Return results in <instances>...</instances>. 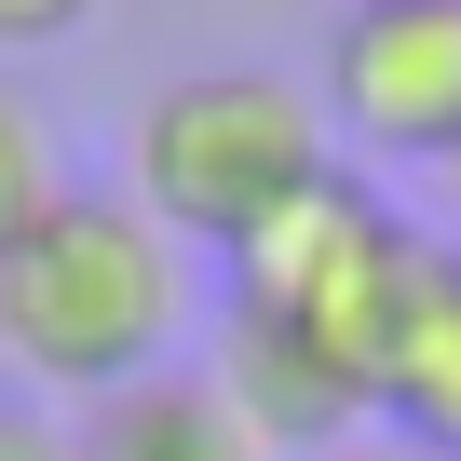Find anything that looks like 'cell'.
Returning a JSON list of instances; mask_svg holds the SVG:
<instances>
[{
  "instance_id": "1",
  "label": "cell",
  "mask_w": 461,
  "mask_h": 461,
  "mask_svg": "<svg viewBox=\"0 0 461 461\" xmlns=\"http://www.w3.org/2000/svg\"><path fill=\"white\" fill-rule=\"evenodd\" d=\"M203 326V285H190V245L136 203V190H68L14 258H0V366L28 393H136L190 353Z\"/></svg>"
},
{
  "instance_id": "2",
  "label": "cell",
  "mask_w": 461,
  "mask_h": 461,
  "mask_svg": "<svg viewBox=\"0 0 461 461\" xmlns=\"http://www.w3.org/2000/svg\"><path fill=\"white\" fill-rule=\"evenodd\" d=\"M326 176H339V136L285 68H176L136 109V149H122V190L176 245H217V258L285 230Z\"/></svg>"
},
{
  "instance_id": "3",
  "label": "cell",
  "mask_w": 461,
  "mask_h": 461,
  "mask_svg": "<svg viewBox=\"0 0 461 461\" xmlns=\"http://www.w3.org/2000/svg\"><path fill=\"white\" fill-rule=\"evenodd\" d=\"M326 136L366 163H434L461 149V0H353L326 41Z\"/></svg>"
},
{
  "instance_id": "4",
  "label": "cell",
  "mask_w": 461,
  "mask_h": 461,
  "mask_svg": "<svg viewBox=\"0 0 461 461\" xmlns=\"http://www.w3.org/2000/svg\"><path fill=\"white\" fill-rule=\"evenodd\" d=\"M68 434H82V461H285V447L245 420V393H230L217 366H163V380L82 407Z\"/></svg>"
},
{
  "instance_id": "5",
  "label": "cell",
  "mask_w": 461,
  "mask_h": 461,
  "mask_svg": "<svg viewBox=\"0 0 461 461\" xmlns=\"http://www.w3.org/2000/svg\"><path fill=\"white\" fill-rule=\"evenodd\" d=\"M380 434H407L420 461H461V245H420L393 353H380Z\"/></svg>"
},
{
  "instance_id": "6",
  "label": "cell",
  "mask_w": 461,
  "mask_h": 461,
  "mask_svg": "<svg viewBox=\"0 0 461 461\" xmlns=\"http://www.w3.org/2000/svg\"><path fill=\"white\" fill-rule=\"evenodd\" d=\"M68 203V163H55V122L14 95V82H0V258H14L28 245V230Z\"/></svg>"
},
{
  "instance_id": "7",
  "label": "cell",
  "mask_w": 461,
  "mask_h": 461,
  "mask_svg": "<svg viewBox=\"0 0 461 461\" xmlns=\"http://www.w3.org/2000/svg\"><path fill=\"white\" fill-rule=\"evenodd\" d=\"M109 14V0H0V55H55V41H82Z\"/></svg>"
},
{
  "instance_id": "8",
  "label": "cell",
  "mask_w": 461,
  "mask_h": 461,
  "mask_svg": "<svg viewBox=\"0 0 461 461\" xmlns=\"http://www.w3.org/2000/svg\"><path fill=\"white\" fill-rule=\"evenodd\" d=\"M0 461H82V434L41 420V407H0Z\"/></svg>"
},
{
  "instance_id": "9",
  "label": "cell",
  "mask_w": 461,
  "mask_h": 461,
  "mask_svg": "<svg viewBox=\"0 0 461 461\" xmlns=\"http://www.w3.org/2000/svg\"><path fill=\"white\" fill-rule=\"evenodd\" d=\"M312 461H420V447H407V434H380V420H366V434H339V447H312Z\"/></svg>"
},
{
  "instance_id": "10",
  "label": "cell",
  "mask_w": 461,
  "mask_h": 461,
  "mask_svg": "<svg viewBox=\"0 0 461 461\" xmlns=\"http://www.w3.org/2000/svg\"><path fill=\"white\" fill-rule=\"evenodd\" d=\"M447 203H461V149H447Z\"/></svg>"
}]
</instances>
